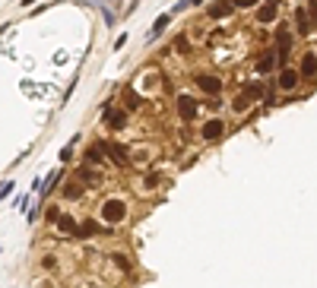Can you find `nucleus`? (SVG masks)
I'll return each mask as SVG.
<instances>
[{
	"label": "nucleus",
	"instance_id": "1",
	"mask_svg": "<svg viewBox=\"0 0 317 288\" xmlns=\"http://www.w3.org/2000/svg\"><path fill=\"white\" fill-rule=\"evenodd\" d=\"M102 219L108 225H117L127 219V203L124 199H108V203H102Z\"/></svg>",
	"mask_w": 317,
	"mask_h": 288
},
{
	"label": "nucleus",
	"instance_id": "2",
	"mask_svg": "<svg viewBox=\"0 0 317 288\" xmlns=\"http://www.w3.org/2000/svg\"><path fill=\"white\" fill-rule=\"evenodd\" d=\"M298 80H302V73H295V70H279V76H276V83H279V89L282 92H295L298 89Z\"/></svg>",
	"mask_w": 317,
	"mask_h": 288
},
{
	"label": "nucleus",
	"instance_id": "3",
	"mask_svg": "<svg viewBox=\"0 0 317 288\" xmlns=\"http://www.w3.org/2000/svg\"><path fill=\"white\" fill-rule=\"evenodd\" d=\"M175 108H178V114H181V120H194L197 117V101L191 98V95H178Z\"/></svg>",
	"mask_w": 317,
	"mask_h": 288
},
{
	"label": "nucleus",
	"instance_id": "4",
	"mask_svg": "<svg viewBox=\"0 0 317 288\" xmlns=\"http://www.w3.org/2000/svg\"><path fill=\"white\" fill-rule=\"evenodd\" d=\"M197 86H200L203 92H210V95H219L222 92V80H219V76H210V73L197 76Z\"/></svg>",
	"mask_w": 317,
	"mask_h": 288
},
{
	"label": "nucleus",
	"instance_id": "5",
	"mask_svg": "<svg viewBox=\"0 0 317 288\" xmlns=\"http://www.w3.org/2000/svg\"><path fill=\"white\" fill-rule=\"evenodd\" d=\"M276 19H279V6L276 3H260L257 6V22L267 25V22H276Z\"/></svg>",
	"mask_w": 317,
	"mask_h": 288
},
{
	"label": "nucleus",
	"instance_id": "6",
	"mask_svg": "<svg viewBox=\"0 0 317 288\" xmlns=\"http://www.w3.org/2000/svg\"><path fill=\"white\" fill-rule=\"evenodd\" d=\"M222 130H225V124H222L219 117H212L200 127V139H216V136H222Z\"/></svg>",
	"mask_w": 317,
	"mask_h": 288
},
{
	"label": "nucleus",
	"instance_id": "7",
	"mask_svg": "<svg viewBox=\"0 0 317 288\" xmlns=\"http://www.w3.org/2000/svg\"><path fill=\"white\" fill-rule=\"evenodd\" d=\"M298 73H302L305 80H317V54L308 51V54L302 57V70H298Z\"/></svg>",
	"mask_w": 317,
	"mask_h": 288
},
{
	"label": "nucleus",
	"instance_id": "8",
	"mask_svg": "<svg viewBox=\"0 0 317 288\" xmlns=\"http://www.w3.org/2000/svg\"><path fill=\"white\" fill-rule=\"evenodd\" d=\"M228 13H232V3H228V0H216V3H210V19H225Z\"/></svg>",
	"mask_w": 317,
	"mask_h": 288
},
{
	"label": "nucleus",
	"instance_id": "9",
	"mask_svg": "<svg viewBox=\"0 0 317 288\" xmlns=\"http://www.w3.org/2000/svg\"><path fill=\"white\" fill-rule=\"evenodd\" d=\"M102 231H108V228H102V225L99 222H83L80 225V228H76V238H92V234H102Z\"/></svg>",
	"mask_w": 317,
	"mask_h": 288
},
{
	"label": "nucleus",
	"instance_id": "10",
	"mask_svg": "<svg viewBox=\"0 0 317 288\" xmlns=\"http://www.w3.org/2000/svg\"><path fill=\"white\" fill-rule=\"evenodd\" d=\"M61 178H64V168H57L54 174H51V178L45 181V184H41V199H48L51 196V190H54L57 184H61Z\"/></svg>",
	"mask_w": 317,
	"mask_h": 288
},
{
	"label": "nucleus",
	"instance_id": "11",
	"mask_svg": "<svg viewBox=\"0 0 317 288\" xmlns=\"http://www.w3.org/2000/svg\"><path fill=\"white\" fill-rule=\"evenodd\" d=\"M276 67V51H263V57L257 60V73H270Z\"/></svg>",
	"mask_w": 317,
	"mask_h": 288
},
{
	"label": "nucleus",
	"instance_id": "12",
	"mask_svg": "<svg viewBox=\"0 0 317 288\" xmlns=\"http://www.w3.org/2000/svg\"><path fill=\"white\" fill-rule=\"evenodd\" d=\"M168 22H171V13H162L159 19L152 22V29H149V35H146V38H149V41H152V38H159V35L165 32V25H168Z\"/></svg>",
	"mask_w": 317,
	"mask_h": 288
},
{
	"label": "nucleus",
	"instance_id": "13",
	"mask_svg": "<svg viewBox=\"0 0 317 288\" xmlns=\"http://www.w3.org/2000/svg\"><path fill=\"white\" fill-rule=\"evenodd\" d=\"M108 152H111V159H114L117 165H127V146H117V143H108Z\"/></svg>",
	"mask_w": 317,
	"mask_h": 288
},
{
	"label": "nucleus",
	"instance_id": "14",
	"mask_svg": "<svg viewBox=\"0 0 317 288\" xmlns=\"http://www.w3.org/2000/svg\"><path fill=\"white\" fill-rule=\"evenodd\" d=\"M140 104H143V98H140V95H136L133 89H124V111H136Z\"/></svg>",
	"mask_w": 317,
	"mask_h": 288
},
{
	"label": "nucleus",
	"instance_id": "15",
	"mask_svg": "<svg viewBox=\"0 0 317 288\" xmlns=\"http://www.w3.org/2000/svg\"><path fill=\"white\" fill-rule=\"evenodd\" d=\"M57 228H61V234H76L80 225H76L73 215H61V219H57Z\"/></svg>",
	"mask_w": 317,
	"mask_h": 288
},
{
	"label": "nucleus",
	"instance_id": "16",
	"mask_svg": "<svg viewBox=\"0 0 317 288\" xmlns=\"http://www.w3.org/2000/svg\"><path fill=\"white\" fill-rule=\"evenodd\" d=\"M295 25H298V32H302V35L311 29V16L305 13V6H298V10H295Z\"/></svg>",
	"mask_w": 317,
	"mask_h": 288
},
{
	"label": "nucleus",
	"instance_id": "17",
	"mask_svg": "<svg viewBox=\"0 0 317 288\" xmlns=\"http://www.w3.org/2000/svg\"><path fill=\"white\" fill-rule=\"evenodd\" d=\"M111 260H114V266L117 269H121V273L127 276V273H130V260H127L124 254H117V250H114V254H111Z\"/></svg>",
	"mask_w": 317,
	"mask_h": 288
},
{
	"label": "nucleus",
	"instance_id": "18",
	"mask_svg": "<svg viewBox=\"0 0 317 288\" xmlns=\"http://www.w3.org/2000/svg\"><path fill=\"white\" fill-rule=\"evenodd\" d=\"M64 193H67V199H73V196H80V193H83V187H80V184H67Z\"/></svg>",
	"mask_w": 317,
	"mask_h": 288
},
{
	"label": "nucleus",
	"instance_id": "19",
	"mask_svg": "<svg viewBox=\"0 0 317 288\" xmlns=\"http://www.w3.org/2000/svg\"><path fill=\"white\" fill-rule=\"evenodd\" d=\"M73 146H76V139H70V143L64 146V152H61V162H70V155H73Z\"/></svg>",
	"mask_w": 317,
	"mask_h": 288
},
{
	"label": "nucleus",
	"instance_id": "20",
	"mask_svg": "<svg viewBox=\"0 0 317 288\" xmlns=\"http://www.w3.org/2000/svg\"><path fill=\"white\" fill-rule=\"evenodd\" d=\"M41 266H45V269H54V266H57V257H54V254L41 257Z\"/></svg>",
	"mask_w": 317,
	"mask_h": 288
},
{
	"label": "nucleus",
	"instance_id": "21",
	"mask_svg": "<svg viewBox=\"0 0 317 288\" xmlns=\"http://www.w3.org/2000/svg\"><path fill=\"white\" fill-rule=\"evenodd\" d=\"M175 51H187V38H184V35H178V38H175Z\"/></svg>",
	"mask_w": 317,
	"mask_h": 288
},
{
	"label": "nucleus",
	"instance_id": "22",
	"mask_svg": "<svg viewBox=\"0 0 317 288\" xmlns=\"http://www.w3.org/2000/svg\"><path fill=\"white\" fill-rule=\"evenodd\" d=\"M57 219H61V209L51 206V209H48V222H57Z\"/></svg>",
	"mask_w": 317,
	"mask_h": 288
},
{
	"label": "nucleus",
	"instance_id": "23",
	"mask_svg": "<svg viewBox=\"0 0 317 288\" xmlns=\"http://www.w3.org/2000/svg\"><path fill=\"white\" fill-rule=\"evenodd\" d=\"M257 3V0H235V6H244V10H247V6H254Z\"/></svg>",
	"mask_w": 317,
	"mask_h": 288
},
{
	"label": "nucleus",
	"instance_id": "24",
	"mask_svg": "<svg viewBox=\"0 0 317 288\" xmlns=\"http://www.w3.org/2000/svg\"><path fill=\"white\" fill-rule=\"evenodd\" d=\"M311 16H314V22H317V0H311Z\"/></svg>",
	"mask_w": 317,
	"mask_h": 288
},
{
	"label": "nucleus",
	"instance_id": "25",
	"mask_svg": "<svg viewBox=\"0 0 317 288\" xmlns=\"http://www.w3.org/2000/svg\"><path fill=\"white\" fill-rule=\"evenodd\" d=\"M203 3V0H187V6H200Z\"/></svg>",
	"mask_w": 317,
	"mask_h": 288
},
{
	"label": "nucleus",
	"instance_id": "26",
	"mask_svg": "<svg viewBox=\"0 0 317 288\" xmlns=\"http://www.w3.org/2000/svg\"><path fill=\"white\" fill-rule=\"evenodd\" d=\"M29 3H35V0H22V6H29Z\"/></svg>",
	"mask_w": 317,
	"mask_h": 288
},
{
	"label": "nucleus",
	"instance_id": "27",
	"mask_svg": "<svg viewBox=\"0 0 317 288\" xmlns=\"http://www.w3.org/2000/svg\"><path fill=\"white\" fill-rule=\"evenodd\" d=\"M267 3H276V6H279V0H267Z\"/></svg>",
	"mask_w": 317,
	"mask_h": 288
}]
</instances>
